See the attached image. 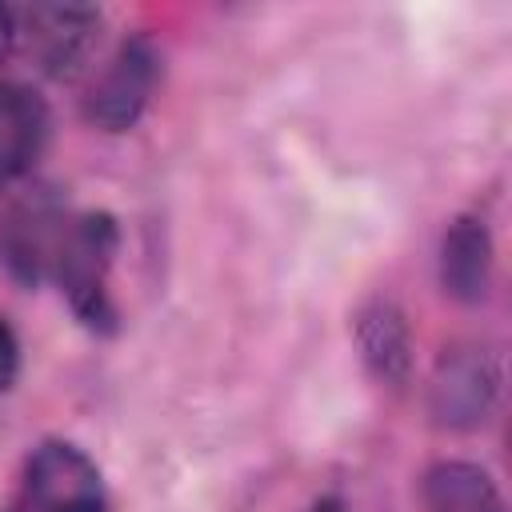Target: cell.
I'll use <instances>...</instances> for the list:
<instances>
[{"label":"cell","mask_w":512,"mask_h":512,"mask_svg":"<svg viewBox=\"0 0 512 512\" xmlns=\"http://www.w3.org/2000/svg\"><path fill=\"white\" fill-rule=\"evenodd\" d=\"M16 372H20V340H16L12 324L0 316V392L12 388Z\"/></svg>","instance_id":"11"},{"label":"cell","mask_w":512,"mask_h":512,"mask_svg":"<svg viewBox=\"0 0 512 512\" xmlns=\"http://www.w3.org/2000/svg\"><path fill=\"white\" fill-rule=\"evenodd\" d=\"M48 104L28 84H0V188L20 180L48 144Z\"/></svg>","instance_id":"7"},{"label":"cell","mask_w":512,"mask_h":512,"mask_svg":"<svg viewBox=\"0 0 512 512\" xmlns=\"http://www.w3.org/2000/svg\"><path fill=\"white\" fill-rule=\"evenodd\" d=\"M428 512H508L504 492L488 468L472 460H440L424 472L420 484Z\"/></svg>","instance_id":"9"},{"label":"cell","mask_w":512,"mask_h":512,"mask_svg":"<svg viewBox=\"0 0 512 512\" xmlns=\"http://www.w3.org/2000/svg\"><path fill=\"white\" fill-rule=\"evenodd\" d=\"M120 252V228L108 212H80L68 216L56 256H52V276L76 312L80 324L92 332H112L116 328V304H112V268Z\"/></svg>","instance_id":"1"},{"label":"cell","mask_w":512,"mask_h":512,"mask_svg":"<svg viewBox=\"0 0 512 512\" xmlns=\"http://www.w3.org/2000/svg\"><path fill=\"white\" fill-rule=\"evenodd\" d=\"M16 8H8V4H0V64L16 52Z\"/></svg>","instance_id":"12"},{"label":"cell","mask_w":512,"mask_h":512,"mask_svg":"<svg viewBox=\"0 0 512 512\" xmlns=\"http://www.w3.org/2000/svg\"><path fill=\"white\" fill-rule=\"evenodd\" d=\"M4 512H112L96 460L72 440H40L12 484Z\"/></svg>","instance_id":"2"},{"label":"cell","mask_w":512,"mask_h":512,"mask_svg":"<svg viewBox=\"0 0 512 512\" xmlns=\"http://www.w3.org/2000/svg\"><path fill=\"white\" fill-rule=\"evenodd\" d=\"M496 400H500V364L488 348L460 344L436 360L428 384V412L440 428L472 432L492 416Z\"/></svg>","instance_id":"4"},{"label":"cell","mask_w":512,"mask_h":512,"mask_svg":"<svg viewBox=\"0 0 512 512\" xmlns=\"http://www.w3.org/2000/svg\"><path fill=\"white\" fill-rule=\"evenodd\" d=\"M164 60L160 48L148 36H128L116 44V52L100 64V72L88 80L84 92V120L100 132H128L148 112L156 84H160Z\"/></svg>","instance_id":"3"},{"label":"cell","mask_w":512,"mask_h":512,"mask_svg":"<svg viewBox=\"0 0 512 512\" xmlns=\"http://www.w3.org/2000/svg\"><path fill=\"white\" fill-rule=\"evenodd\" d=\"M64 216L48 204V200H32L24 204L12 224H8V260L12 268L24 276V280H36L44 268H52V256H56V244H60V232H64Z\"/></svg>","instance_id":"10"},{"label":"cell","mask_w":512,"mask_h":512,"mask_svg":"<svg viewBox=\"0 0 512 512\" xmlns=\"http://www.w3.org/2000/svg\"><path fill=\"white\" fill-rule=\"evenodd\" d=\"M356 348L368 372L392 388H400L412 372V328L396 300L372 296L356 312Z\"/></svg>","instance_id":"8"},{"label":"cell","mask_w":512,"mask_h":512,"mask_svg":"<svg viewBox=\"0 0 512 512\" xmlns=\"http://www.w3.org/2000/svg\"><path fill=\"white\" fill-rule=\"evenodd\" d=\"M308 512H344V504H340L336 496H324V500H316Z\"/></svg>","instance_id":"13"},{"label":"cell","mask_w":512,"mask_h":512,"mask_svg":"<svg viewBox=\"0 0 512 512\" xmlns=\"http://www.w3.org/2000/svg\"><path fill=\"white\" fill-rule=\"evenodd\" d=\"M496 244L480 216H456L440 236V288L456 304H484L492 288Z\"/></svg>","instance_id":"6"},{"label":"cell","mask_w":512,"mask_h":512,"mask_svg":"<svg viewBox=\"0 0 512 512\" xmlns=\"http://www.w3.org/2000/svg\"><path fill=\"white\" fill-rule=\"evenodd\" d=\"M16 48L36 60L40 72L68 80L76 76L100 36V8L88 4H32L16 12Z\"/></svg>","instance_id":"5"}]
</instances>
